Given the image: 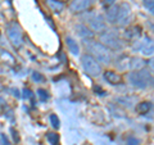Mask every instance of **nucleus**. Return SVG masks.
I'll list each match as a JSON object with an SVG mask.
<instances>
[{
  "label": "nucleus",
  "instance_id": "f257e3e1",
  "mask_svg": "<svg viewBox=\"0 0 154 145\" xmlns=\"http://www.w3.org/2000/svg\"><path fill=\"white\" fill-rule=\"evenodd\" d=\"M84 41H85L86 49L89 51L88 54L94 57L100 64H110L112 63V53H110V50L108 48H105L100 41L98 42V41L93 40V39L84 40Z\"/></svg>",
  "mask_w": 154,
  "mask_h": 145
},
{
  "label": "nucleus",
  "instance_id": "f03ea898",
  "mask_svg": "<svg viewBox=\"0 0 154 145\" xmlns=\"http://www.w3.org/2000/svg\"><path fill=\"white\" fill-rule=\"evenodd\" d=\"M128 84L136 89H146L154 86V76L149 69L143 68L140 71H132L128 73Z\"/></svg>",
  "mask_w": 154,
  "mask_h": 145
},
{
  "label": "nucleus",
  "instance_id": "7ed1b4c3",
  "mask_svg": "<svg viewBox=\"0 0 154 145\" xmlns=\"http://www.w3.org/2000/svg\"><path fill=\"white\" fill-rule=\"evenodd\" d=\"M100 42L108 48L109 50H113V51H121L125 49V41L122 40L121 37L118 36V33H116L114 31H109V30H105L104 32L100 33Z\"/></svg>",
  "mask_w": 154,
  "mask_h": 145
},
{
  "label": "nucleus",
  "instance_id": "20e7f679",
  "mask_svg": "<svg viewBox=\"0 0 154 145\" xmlns=\"http://www.w3.org/2000/svg\"><path fill=\"white\" fill-rule=\"evenodd\" d=\"M81 66L86 75L91 77H99L102 73V64L90 54H84L81 57Z\"/></svg>",
  "mask_w": 154,
  "mask_h": 145
},
{
  "label": "nucleus",
  "instance_id": "39448f33",
  "mask_svg": "<svg viewBox=\"0 0 154 145\" xmlns=\"http://www.w3.org/2000/svg\"><path fill=\"white\" fill-rule=\"evenodd\" d=\"M132 50L141 53L144 57H153L154 55V41L150 37L144 36L140 40H136L134 42Z\"/></svg>",
  "mask_w": 154,
  "mask_h": 145
},
{
  "label": "nucleus",
  "instance_id": "423d86ee",
  "mask_svg": "<svg viewBox=\"0 0 154 145\" xmlns=\"http://www.w3.org/2000/svg\"><path fill=\"white\" fill-rule=\"evenodd\" d=\"M7 36L14 48H21L23 44V33L22 30L16 22H11L7 26Z\"/></svg>",
  "mask_w": 154,
  "mask_h": 145
},
{
  "label": "nucleus",
  "instance_id": "0eeeda50",
  "mask_svg": "<svg viewBox=\"0 0 154 145\" xmlns=\"http://www.w3.org/2000/svg\"><path fill=\"white\" fill-rule=\"evenodd\" d=\"M86 22L89 23L90 26V30L93 32H98V33H102L107 30V25H105V21L103 19L102 16L99 14H89V16L85 17Z\"/></svg>",
  "mask_w": 154,
  "mask_h": 145
},
{
  "label": "nucleus",
  "instance_id": "6e6552de",
  "mask_svg": "<svg viewBox=\"0 0 154 145\" xmlns=\"http://www.w3.org/2000/svg\"><path fill=\"white\" fill-rule=\"evenodd\" d=\"M130 18H131V7L125 2L118 4V14H117L116 25L117 26H126L130 21Z\"/></svg>",
  "mask_w": 154,
  "mask_h": 145
},
{
  "label": "nucleus",
  "instance_id": "1a4fd4ad",
  "mask_svg": "<svg viewBox=\"0 0 154 145\" xmlns=\"http://www.w3.org/2000/svg\"><path fill=\"white\" fill-rule=\"evenodd\" d=\"M91 4H93V0H72L69 3V11L72 13H81L88 11Z\"/></svg>",
  "mask_w": 154,
  "mask_h": 145
},
{
  "label": "nucleus",
  "instance_id": "9d476101",
  "mask_svg": "<svg viewBox=\"0 0 154 145\" xmlns=\"http://www.w3.org/2000/svg\"><path fill=\"white\" fill-rule=\"evenodd\" d=\"M103 76H104V80L110 85H119L122 82L121 75L117 73V72H114V71H105Z\"/></svg>",
  "mask_w": 154,
  "mask_h": 145
},
{
  "label": "nucleus",
  "instance_id": "9b49d317",
  "mask_svg": "<svg viewBox=\"0 0 154 145\" xmlns=\"http://www.w3.org/2000/svg\"><path fill=\"white\" fill-rule=\"evenodd\" d=\"M75 31H76L77 35H79L80 37H82L84 40H89V39L94 37V32L91 31L88 26H85V25H77V26H75Z\"/></svg>",
  "mask_w": 154,
  "mask_h": 145
},
{
  "label": "nucleus",
  "instance_id": "f8f14e48",
  "mask_svg": "<svg viewBox=\"0 0 154 145\" xmlns=\"http://www.w3.org/2000/svg\"><path fill=\"white\" fill-rule=\"evenodd\" d=\"M145 64L146 62L143 58H139V57H132L128 59V68L132 71H140L145 67Z\"/></svg>",
  "mask_w": 154,
  "mask_h": 145
},
{
  "label": "nucleus",
  "instance_id": "ddd939ff",
  "mask_svg": "<svg viewBox=\"0 0 154 145\" xmlns=\"http://www.w3.org/2000/svg\"><path fill=\"white\" fill-rule=\"evenodd\" d=\"M117 14H118V5L114 4V5L107 8V12H105V18H107V22L110 25H116V21H117Z\"/></svg>",
  "mask_w": 154,
  "mask_h": 145
},
{
  "label": "nucleus",
  "instance_id": "4468645a",
  "mask_svg": "<svg viewBox=\"0 0 154 145\" xmlns=\"http://www.w3.org/2000/svg\"><path fill=\"white\" fill-rule=\"evenodd\" d=\"M66 44H67V46H68V50L73 55L80 54V46H79V44H77V41L75 40V39H72L71 36H67L66 37Z\"/></svg>",
  "mask_w": 154,
  "mask_h": 145
},
{
  "label": "nucleus",
  "instance_id": "2eb2a0df",
  "mask_svg": "<svg viewBox=\"0 0 154 145\" xmlns=\"http://www.w3.org/2000/svg\"><path fill=\"white\" fill-rule=\"evenodd\" d=\"M150 108H152V103H150V101H141V103L137 104L136 112L139 114H146L149 110H150Z\"/></svg>",
  "mask_w": 154,
  "mask_h": 145
},
{
  "label": "nucleus",
  "instance_id": "dca6fc26",
  "mask_svg": "<svg viewBox=\"0 0 154 145\" xmlns=\"http://www.w3.org/2000/svg\"><path fill=\"white\" fill-rule=\"evenodd\" d=\"M49 7L55 13H60L62 11H63V4L58 3V2H55V0H49Z\"/></svg>",
  "mask_w": 154,
  "mask_h": 145
},
{
  "label": "nucleus",
  "instance_id": "f3484780",
  "mask_svg": "<svg viewBox=\"0 0 154 145\" xmlns=\"http://www.w3.org/2000/svg\"><path fill=\"white\" fill-rule=\"evenodd\" d=\"M46 139H48V141H49L50 145H58V144H59V136H58L57 134H54V132H49V134H48Z\"/></svg>",
  "mask_w": 154,
  "mask_h": 145
},
{
  "label": "nucleus",
  "instance_id": "a211bd4d",
  "mask_svg": "<svg viewBox=\"0 0 154 145\" xmlns=\"http://www.w3.org/2000/svg\"><path fill=\"white\" fill-rule=\"evenodd\" d=\"M143 4L146 11L154 16V0H143Z\"/></svg>",
  "mask_w": 154,
  "mask_h": 145
},
{
  "label": "nucleus",
  "instance_id": "6ab92c4d",
  "mask_svg": "<svg viewBox=\"0 0 154 145\" xmlns=\"http://www.w3.org/2000/svg\"><path fill=\"white\" fill-rule=\"evenodd\" d=\"M37 96L38 99H40L41 101H46L48 99H49V94H48V91L45 89H37Z\"/></svg>",
  "mask_w": 154,
  "mask_h": 145
},
{
  "label": "nucleus",
  "instance_id": "aec40b11",
  "mask_svg": "<svg viewBox=\"0 0 154 145\" xmlns=\"http://www.w3.org/2000/svg\"><path fill=\"white\" fill-rule=\"evenodd\" d=\"M49 119H50V123H51V126H53V127H54V128H59V126H60V121H59V118H58L55 114H50Z\"/></svg>",
  "mask_w": 154,
  "mask_h": 145
},
{
  "label": "nucleus",
  "instance_id": "412c9836",
  "mask_svg": "<svg viewBox=\"0 0 154 145\" xmlns=\"http://www.w3.org/2000/svg\"><path fill=\"white\" fill-rule=\"evenodd\" d=\"M32 80L36 81V82H41V81H44V76H42L41 73H38V72H33L32 73Z\"/></svg>",
  "mask_w": 154,
  "mask_h": 145
},
{
  "label": "nucleus",
  "instance_id": "4be33fe9",
  "mask_svg": "<svg viewBox=\"0 0 154 145\" xmlns=\"http://www.w3.org/2000/svg\"><path fill=\"white\" fill-rule=\"evenodd\" d=\"M127 145H140V141L136 139V137H134V136H130L127 139V141H126Z\"/></svg>",
  "mask_w": 154,
  "mask_h": 145
},
{
  "label": "nucleus",
  "instance_id": "5701e85b",
  "mask_svg": "<svg viewBox=\"0 0 154 145\" xmlns=\"http://www.w3.org/2000/svg\"><path fill=\"white\" fill-rule=\"evenodd\" d=\"M0 143H2V145H11V141L8 140L5 134H0Z\"/></svg>",
  "mask_w": 154,
  "mask_h": 145
},
{
  "label": "nucleus",
  "instance_id": "b1692460",
  "mask_svg": "<svg viewBox=\"0 0 154 145\" xmlns=\"http://www.w3.org/2000/svg\"><path fill=\"white\" fill-rule=\"evenodd\" d=\"M103 4H104V7H105V8H109V7L114 5V4H116V0H104Z\"/></svg>",
  "mask_w": 154,
  "mask_h": 145
},
{
  "label": "nucleus",
  "instance_id": "393cba45",
  "mask_svg": "<svg viewBox=\"0 0 154 145\" xmlns=\"http://www.w3.org/2000/svg\"><path fill=\"white\" fill-rule=\"evenodd\" d=\"M148 27H149V31L154 35V19H149L148 21Z\"/></svg>",
  "mask_w": 154,
  "mask_h": 145
},
{
  "label": "nucleus",
  "instance_id": "a878e982",
  "mask_svg": "<svg viewBox=\"0 0 154 145\" xmlns=\"http://www.w3.org/2000/svg\"><path fill=\"white\" fill-rule=\"evenodd\" d=\"M146 64H149V68H150V72H152V73H154V57L149 59V62H148Z\"/></svg>",
  "mask_w": 154,
  "mask_h": 145
},
{
  "label": "nucleus",
  "instance_id": "bb28decb",
  "mask_svg": "<svg viewBox=\"0 0 154 145\" xmlns=\"http://www.w3.org/2000/svg\"><path fill=\"white\" fill-rule=\"evenodd\" d=\"M23 94H25V98H27V99H31L32 98V93L28 89H25L23 90Z\"/></svg>",
  "mask_w": 154,
  "mask_h": 145
},
{
  "label": "nucleus",
  "instance_id": "cd10ccee",
  "mask_svg": "<svg viewBox=\"0 0 154 145\" xmlns=\"http://www.w3.org/2000/svg\"><path fill=\"white\" fill-rule=\"evenodd\" d=\"M55 2L60 3V4H63V3H66V2H68V0H55Z\"/></svg>",
  "mask_w": 154,
  "mask_h": 145
}]
</instances>
